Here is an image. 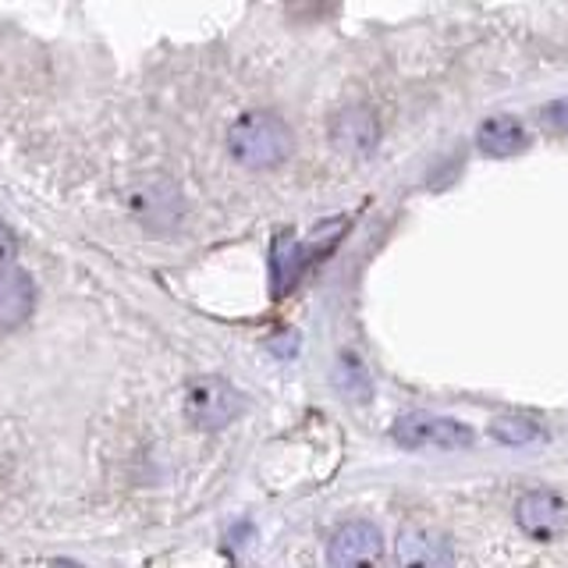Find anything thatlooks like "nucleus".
Returning <instances> with one entry per match:
<instances>
[{"label": "nucleus", "instance_id": "f257e3e1", "mask_svg": "<svg viewBox=\"0 0 568 568\" xmlns=\"http://www.w3.org/2000/svg\"><path fill=\"white\" fill-rule=\"evenodd\" d=\"M292 129L281 114L248 111L227 129V150L248 171H271L292 153Z\"/></svg>", "mask_w": 568, "mask_h": 568}, {"label": "nucleus", "instance_id": "f03ea898", "mask_svg": "<svg viewBox=\"0 0 568 568\" xmlns=\"http://www.w3.org/2000/svg\"><path fill=\"white\" fill-rule=\"evenodd\" d=\"M242 413V395L221 377H200L185 390V416L200 430H221Z\"/></svg>", "mask_w": 568, "mask_h": 568}, {"label": "nucleus", "instance_id": "7ed1b4c3", "mask_svg": "<svg viewBox=\"0 0 568 568\" xmlns=\"http://www.w3.org/2000/svg\"><path fill=\"white\" fill-rule=\"evenodd\" d=\"M515 523L532 540H558L568 529V501L555 490H529L515 505Z\"/></svg>", "mask_w": 568, "mask_h": 568}, {"label": "nucleus", "instance_id": "20e7f679", "mask_svg": "<svg viewBox=\"0 0 568 568\" xmlns=\"http://www.w3.org/2000/svg\"><path fill=\"white\" fill-rule=\"evenodd\" d=\"M395 440L405 448H440V452H455V448H469L473 434L455 419H440V416H405L395 426Z\"/></svg>", "mask_w": 568, "mask_h": 568}, {"label": "nucleus", "instance_id": "39448f33", "mask_svg": "<svg viewBox=\"0 0 568 568\" xmlns=\"http://www.w3.org/2000/svg\"><path fill=\"white\" fill-rule=\"evenodd\" d=\"M384 555L381 529L369 523H348L331 537L327 561L334 568H355V565H373Z\"/></svg>", "mask_w": 568, "mask_h": 568}, {"label": "nucleus", "instance_id": "423d86ee", "mask_svg": "<svg viewBox=\"0 0 568 568\" xmlns=\"http://www.w3.org/2000/svg\"><path fill=\"white\" fill-rule=\"evenodd\" d=\"M331 139H334V146L348 156H369L381 142V124L366 106H348V111L334 118Z\"/></svg>", "mask_w": 568, "mask_h": 568}, {"label": "nucleus", "instance_id": "0eeeda50", "mask_svg": "<svg viewBox=\"0 0 568 568\" xmlns=\"http://www.w3.org/2000/svg\"><path fill=\"white\" fill-rule=\"evenodd\" d=\"M129 206L132 213L150 227H168L178 221V213H182V203H178V192L164 182H146L139 185L132 195H129Z\"/></svg>", "mask_w": 568, "mask_h": 568}, {"label": "nucleus", "instance_id": "6e6552de", "mask_svg": "<svg viewBox=\"0 0 568 568\" xmlns=\"http://www.w3.org/2000/svg\"><path fill=\"white\" fill-rule=\"evenodd\" d=\"M398 561L402 565H419V568H440L452 565V544L440 537V532H430L423 526H408L398 537Z\"/></svg>", "mask_w": 568, "mask_h": 568}, {"label": "nucleus", "instance_id": "1a4fd4ad", "mask_svg": "<svg viewBox=\"0 0 568 568\" xmlns=\"http://www.w3.org/2000/svg\"><path fill=\"white\" fill-rule=\"evenodd\" d=\"M32 313V281L22 271H0V331L22 327Z\"/></svg>", "mask_w": 568, "mask_h": 568}, {"label": "nucleus", "instance_id": "9d476101", "mask_svg": "<svg viewBox=\"0 0 568 568\" xmlns=\"http://www.w3.org/2000/svg\"><path fill=\"white\" fill-rule=\"evenodd\" d=\"M479 150H484L487 156H511V153H519L526 146V132H523V124L508 118V114H497L490 121L479 124Z\"/></svg>", "mask_w": 568, "mask_h": 568}, {"label": "nucleus", "instance_id": "9b49d317", "mask_svg": "<svg viewBox=\"0 0 568 568\" xmlns=\"http://www.w3.org/2000/svg\"><path fill=\"white\" fill-rule=\"evenodd\" d=\"M337 387H342L352 402L369 398V373L363 369V363L355 359V355H342V363H337Z\"/></svg>", "mask_w": 568, "mask_h": 568}, {"label": "nucleus", "instance_id": "f8f14e48", "mask_svg": "<svg viewBox=\"0 0 568 568\" xmlns=\"http://www.w3.org/2000/svg\"><path fill=\"white\" fill-rule=\"evenodd\" d=\"M490 434L501 440V444H529V440H537L540 430H537V423H529V419H519V416H505V419H494L490 423Z\"/></svg>", "mask_w": 568, "mask_h": 568}, {"label": "nucleus", "instance_id": "ddd939ff", "mask_svg": "<svg viewBox=\"0 0 568 568\" xmlns=\"http://www.w3.org/2000/svg\"><path fill=\"white\" fill-rule=\"evenodd\" d=\"M295 266H298V248H295L288 239H277V248H274V281H277V295L295 281Z\"/></svg>", "mask_w": 568, "mask_h": 568}, {"label": "nucleus", "instance_id": "4468645a", "mask_svg": "<svg viewBox=\"0 0 568 568\" xmlns=\"http://www.w3.org/2000/svg\"><path fill=\"white\" fill-rule=\"evenodd\" d=\"M14 253H18V242L11 235V227L0 221V271H8V266L14 263Z\"/></svg>", "mask_w": 568, "mask_h": 568}, {"label": "nucleus", "instance_id": "2eb2a0df", "mask_svg": "<svg viewBox=\"0 0 568 568\" xmlns=\"http://www.w3.org/2000/svg\"><path fill=\"white\" fill-rule=\"evenodd\" d=\"M550 121L561 124V129L568 132V103H558V106H550Z\"/></svg>", "mask_w": 568, "mask_h": 568}]
</instances>
